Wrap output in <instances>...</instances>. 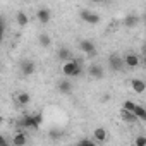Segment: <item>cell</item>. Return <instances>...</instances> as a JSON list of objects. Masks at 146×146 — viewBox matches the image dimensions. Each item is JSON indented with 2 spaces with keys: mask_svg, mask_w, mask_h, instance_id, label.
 I'll use <instances>...</instances> for the list:
<instances>
[{
  "mask_svg": "<svg viewBox=\"0 0 146 146\" xmlns=\"http://www.w3.org/2000/svg\"><path fill=\"white\" fill-rule=\"evenodd\" d=\"M90 2H95V4H102V2H105V0H90Z\"/></svg>",
  "mask_w": 146,
  "mask_h": 146,
  "instance_id": "484cf974",
  "label": "cell"
},
{
  "mask_svg": "<svg viewBox=\"0 0 146 146\" xmlns=\"http://www.w3.org/2000/svg\"><path fill=\"white\" fill-rule=\"evenodd\" d=\"M88 74H90V78H93V79H103L105 70H103V67H102L100 64H91L90 69H88Z\"/></svg>",
  "mask_w": 146,
  "mask_h": 146,
  "instance_id": "5b68a950",
  "label": "cell"
},
{
  "mask_svg": "<svg viewBox=\"0 0 146 146\" xmlns=\"http://www.w3.org/2000/svg\"><path fill=\"white\" fill-rule=\"evenodd\" d=\"M108 65H110V69H112V70H120V69L124 67L122 57H119V53L110 55V58H108Z\"/></svg>",
  "mask_w": 146,
  "mask_h": 146,
  "instance_id": "ba28073f",
  "label": "cell"
},
{
  "mask_svg": "<svg viewBox=\"0 0 146 146\" xmlns=\"http://www.w3.org/2000/svg\"><path fill=\"white\" fill-rule=\"evenodd\" d=\"M120 119L124 120V122H127V124H134L137 119H136V115L132 113V112H129V110H120Z\"/></svg>",
  "mask_w": 146,
  "mask_h": 146,
  "instance_id": "4fadbf2b",
  "label": "cell"
},
{
  "mask_svg": "<svg viewBox=\"0 0 146 146\" xmlns=\"http://www.w3.org/2000/svg\"><path fill=\"white\" fill-rule=\"evenodd\" d=\"M21 124L24 129H38L41 124V115H26Z\"/></svg>",
  "mask_w": 146,
  "mask_h": 146,
  "instance_id": "3957f363",
  "label": "cell"
},
{
  "mask_svg": "<svg viewBox=\"0 0 146 146\" xmlns=\"http://www.w3.org/2000/svg\"><path fill=\"white\" fill-rule=\"evenodd\" d=\"M134 144H136V146H144V144H146V137H144V136H139V137H136Z\"/></svg>",
  "mask_w": 146,
  "mask_h": 146,
  "instance_id": "7402d4cb",
  "label": "cell"
},
{
  "mask_svg": "<svg viewBox=\"0 0 146 146\" xmlns=\"http://www.w3.org/2000/svg\"><path fill=\"white\" fill-rule=\"evenodd\" d=\"M124 24H125L127 28H136V26L139 24V17H137V16H127V17L124 19Z\"/></svg>",
  "mask_w": 146,
  "mask_h": 146,
  "instance_id": "e0dca14e",
  "label": "cell"
},
{
  "mask_svg": "<svg viewBox=\"0 0 146 146\" xmlns=\"http://www.w3.org/2000/svg\"><path fill=\"white\" fill-rule=\"evenodd\" d=\"M79 17H81L84 23H88V24H98V23L102 21V17H100L96 12H91L90 9H83V11L79 12Z\"/></svg>",
  "mask_w": 146,
  "mask_h": 146,
  "instance_id": "7a4b0ae2",
  "label": "cell"
},
{
  "mask_svg": "<svg viewBox=\"0 0 146 146\" xmlns=\"http://www.w3.org/2000/svg\"><path fill=\"white\" fill-rule=\"evenodd\" d=\"M131 86H132V91L137 93V95H143V93L146 91V84H144V81H141V79H132Z\"/></svg>",
  "mask_w": 146,
  "mask_h": 146,
  "instance_id": "30bf717a",
  "label": "cell"
},
{
  "mask_svg": "<svg viewBox=\"0 0 146 146\" xmlns=\"http://www.w3.org/2000/svg\"><path fill=\"white\" fill-rule=\"evenodd\" d=\"M93 136H95V141L96 143H105V139H107V129L105 127H96L95 131H93Z\"/></svg>",
  "mask_w": 146,
  "mask_h": 146,
  "instance_id": "8fae6325",
  "label": "cell"
},
{
  "mask_svg": "<svg viewBox=\"0 0 146 146\" xmlns=\"http://www.w3.org/2000/svg\"><path fill=\"white\" fill-rule=\"evenodd\" d=\"M2 122H4V119H2V117H0V124H2Z\"/></svg>",
  "mask_w": 146,
  "mask_h": 146,
  "instance_id": "4316f807",
  "label": "cell"
},
{
  "mask_svg": "<svg viewBox=\"0 0 146 146\" xmlns=\"http://www.w3.org/2000/svg\"><path fill=\"white\" fill-rule=\"evenodd\" d=\"M58 90H60L62 93L69 95V93L72 91V84H70V81H69V79H62V81L58 83Z\"/></svg>",
  "mask_w": 146,
  "mask_h": 146,
  "instance_id": "2e32d148",
  "label": "cell"
},
{
  "mask_svg": "<svg viewBox=\"0 0 146 146\" xmlns=\"http://www.w3.org/2000/svg\"><path fill=\"white\" fill-rule=\"evenodd\" d=\"M26 143H28V137H26V134H24L23 131L14 134V137H12V144H16V146H24Z\"/></svg>",
  "mask_w": 146,
  "mask_h": 146,
  "instance_id": "7c38bea8",
  "label": "cell"
},
{
  "mask_svg": "<svg viewBox=\"0 0 146 146\" xmlns=\"http://www.w3.org/2000/svg\"><path fill=\"white\" fill-rule=\"evenodd\" d=\"M79 144H83V146H93L95 143H93L91 139H81V141H79Z\"/></svg>",
  "mask_w": 146,
  "mask_h": 146,
  "instance_id": "603a6c76",
  "label": "cell"
},
{
  "mask_svg": "<svg viewBox=\"0 0 146 146\" xmlns=\"http://www.w3.org/2000/svg\"><path fill=\"white\" fill-rule=\"evenodd\" d=\"M81 72H83V69H81V64L78 62V60H65L64 62V65H62V74L64 76H67V78H76V76H81Z\"/></svg>",
  "mask_w": 146,
  "mask_h": 146,
  "instance_id": "6da1fadb",
  "label": "cell"
},
{
  "mask_svg": "<svg viewBox=\"0 0 146 146\" xmlns=\"http://www.w3.org/2000/svg\"><path fill=\"white\" fill-rule=\"evenodd\" d=\"M16 23L19 24V26H28V23H29V17H28V14L26 12H17L16 14Z\"/></svg>",
  "mask_w": 146,
  "mask_h": 146,
  "instance_id": "9a60e30c",
  "label": "cell"
},
{
  "mask_svg": "<svg viewBox=\"0 0 146 146\" xmlns=\"http://www.w3.org/2000/svg\"><path fill=\"white\" fill-rule=\"evenodd\" d=\"M79 50L83 53H86L88 57H95L96 55V46L91 40H81L79 41Z\"/></svg>",
  "mask_w": 146,
  "mask_h": 146,
  "instance_id": "277c9868",
  "label": "cell"
},
{
  "mask_svg": "<svg viewBox=\"0 0 146 146\" xmlns=\"http://www.w3.org/2000/svg\"><path fill=\"white\" fill-rule=\"evenodd\" d=\"M134 105H136L134 102H131V100H125V102L122 103V108H124V110H129V112H132V110H134Z\"/></svg>",
  "mask_w": 146,
  "mask_h": 146,
  "instance_id": "44dd1931",
  "label": "cell"
},
{
  "mask_svg": "<svg viewBox=\"0 0 146 146\" xmlns=\"http://www.w3.org/2000/svg\"><path fill=\"white\" fill-rule=\"evenodd\" d=\"M122 62H124V65L129 67V69H136V67L141 64V60H139V57H137L136 53H127V55L122 58Z\"/></svg>",
  "mask_w": 146,
  "mask_h": 146,
  "instance_id": "8992f818",
  "label": "cell"
},
{
  "mask_svg": "<svg viewBox=\"0 0 146 146\" xmlns=\"http://www.w3.org/2000/svg\"><path fill=\"white\" fill-rule=\"evenodd\" d=\"M38 41H40V45H41L43 48H48V46L52 45V38H50V35H46V33L40 35V36H38Z\"/></svg>",
  "mask_w": 146,
  "mask_h": 146,
  "instance_id": "ac0fdd59",
  "label": "cell"
},
{
  "mask_svg": "<svg viewBox=\"0 0 146 146\" xmlns=\"http://www.w3.org/2000/svg\"><path fill=\"white\" fill-rule=\"evenodd\" d=\"M132 113L136 115V119H137V120H146V110H144L141 105H137V103H136V105H134Z\"/></svg>",
  "mask_w": 146,
  "mask_h": 146,
  "instance_id": "5bb4252c",
  "label": "cell"
},
{
  "mask_svg": "<svg viewBox=\"0 0 146 146\" xmlns=\"http://www.w3.org/2000/svg\"><path fill=\"white\" fill-rule=\"evenodd\" d=\"M21 72H23V76H33L35 72H36V64L31 62V60H24L21 64Z\"/></svg>",
  "mask_w": 146,
  "mask_h": 146,
  "instance_id": "52a82bcc",
  "label": "cell"
},
{
  "mask_svg": "<svg viewBox=\"0 0 146 146\" xmlns=\"http://www.w3.org/2000/svg\"><path fill=\"white\" fill-rule=\"evenodd\" d=\"M36 17H38V21L41 23V24H48L50 23V19H52V12H50V9H40L38 12H36Z\"/></svg>",
  "mask_w": 146,
  "mask_h": 146,
  "instance_id": "9c48e42d",
  "label": "cell"
},
{
  "mask_svg": "<svg viewBox=\"0 0 146 146\" xmlns=\"http://www.w3.org/2000/svg\"><path fill=\"white\" fill-rule=\"evenodd\" d=\"M5 144H7V139L4 136H0V146H5Z\"/></svg>",
  "mask_w": 146,
  "mask_h": 146,
  "instance_id": "cb8c5ba5",
  "label": "cell"
},
{
  "mask_svg": "<svg viewBox=\"0 0 146 146\" xmlns=\"http://www.w3.org/2000/svg\"><path fill=\"white\" fill-rule=\"evenodd\" d=\"M29 102H31V96H29V93L23 91V93H19V95H17V103H19V105H28Z\"/></svg>",
  "mask_w": 146,
  "mask_h": 146,
  "instance_id": "ffe728a7",
  "label": "cell"
},
{
  "mask_svg": "<svg viewBox=\"0 0 146 146\" xmlns=\"http://www.w3.org/2000/svg\"><path fill=\"white\" fill-rule=\"evenodd\" d=\"M2 35H4V24L0 23V40H2Z\"/></svg>",
  "mask_w": 146,
  "mask_h": 146,
  "instance_id": "d4e9b609",
  "label": "cell"
},
{
  "mask_svg": "<svg viewBox=\"0 0 146 146\" xmlns=\"http://www.w3.org/2000/svg\"><path fill=\"white\" fill-rule=\"evenodd\" d=\"M57 57H58L62 62H65V60H70L72 53H70V50H69V48H60V50L57 52Z\"/></svg>",
  "mask_w": 146,
  "mask_h": 146,
  "instance_id": "d6986e66",
  "label": "cell"
}]
</instances>
